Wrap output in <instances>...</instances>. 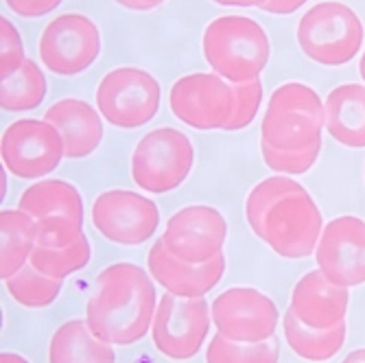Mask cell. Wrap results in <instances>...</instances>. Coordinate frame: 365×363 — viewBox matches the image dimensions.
<instances>
[{"mask_svg": "<svg viewBox=\"0 0 365 363\" xmlns=\"http://www.w3.org/2000/svg\"><path fill=\"white\" fill-rule=\"evenodd\" d=\"M322 149H307V151H274L269 147H260L264 164L282 175H302L317 162Z\"/></svg>", "mask_w": 365, "mask_h": 363, "instance_id": "obj_29", "label": "cell"}, {"mask_svg": "<svg viewBox=\"0 0 365 363\" xmlns=\"http://www.w3.org/2000/svg\"><path fill=\"white\" fill-rule=\"evenodd\" d=\"M0 363H29L24 357L16 354V352H3L0 354Z\"/></svg>", "mask_w": 365, "mask_h": 363, "instance_id": "obj_36", "label": "cell"}, {"mask_svg": "<svg viewBox=\"0 0 365 363\" xmlns=\"http://www.w3.org/2000/svg\"><path fill=\"white\" fill-rule=\"evenodd\" d=\"M202 48L212 73L230 83L258 79L272 57L267 31L245 16L215 18L204 31Z\"/></svg>", "mask_w": 365, "mask_h": 363, "instance_id": "obj_4", "label": "cell"}, {"mask_svg": "<svg viewBox=\"0 0 365 363\" xmlns=\"http://www.w3.org/2000/svg\"><path fill=\"white\" fill-rule=\"evenodd\" d=\"M217 333L232 342L260 344L274 337L278 309L272 298L254 287H232L210 305Z\"/></svg>", "mask_w": 365, "mask_h": 363, "instance_id": "obj_13", "label": "cell"}, {"mask_svg": "<svg viewBox=\"0 0 365 363\" xmlns=\"http://www.w3.org/2000/svg\"><path fill=\"white\" fill-rule=\"evenodd\" d=\"M46 77L33 59H24L20 68L3 77L0 90V108L5 112H31L42 106L46 96Z\"/></svg>", "mask_w": 365, "mask_h": 363, "instance_id": "obj_24", "label": "cell"}, {"mask_svg": "<svg viewBox=\"0 0 365 363\" xmlns=\"http://www.w3.org/2000/svg\"><path fill=\"white\" fill-rule=\"evenodd\" d=\"M363 22L344 3L326 0L311 7L297 22V44L322 66H344L356 57L363 44Z\"/></svg>", "mask_w": 365, "mask_h": 363, "instance_id": "obj_5", "label": "cell"}, {"mask_svg": "<svg viewBox=\"0 0 365 363\" xmlns=\"http://www.w3.org/2000/svg\"><path fill=\"white\" fill-rule=\"evenodd\" d=\"M92 258V250H90V243L86 239V235H81L75 243L66 245V247H42V245H36L33 250L29 262L38 272L51 276V278H57V280H63L68 278L71 274H77L81 272Z\"/></svg>", "mask_w": 365, "mask_h": 363, "instance_id": "obj_26", "label": "cell"}, {"mask_svg": "<svg viewBox=\"0 0 365 363\" xmlns=\"http://www.w3.org/2000/svg\"><path fill=\"white\" fill-rule=\"evenodd\" d=\"M44 121L61 134L66 158L71 160L88 158L103 140L101 114L81 98H59L44 112Z\"/></svg>", "mask_w": 365, "mask_h": 363, "instance_id": "obj_19", "label": "cell"}, {"mask_svg": "<svg viewBox=\"0 0 365 363\" xmlns=\"http://www.w3.org/2000/svg\"><path fill=\"white\" fill-rule=\"evenodd\" d=\"M162 90L158 79L136 66L110 71L96 86V110L118 129H138L160 110Z\"/></svg>", "mask_w": 365, "mask_h": 363, "instance_id": "obj_8", "label": "cell"}, {"mask_svg": "<svg viewBox=\"0 0 365 363\" xmlns=\"http://www.w3.org/2000/svg\"><path fill=\"white\" fill-rule=\"evenodd\" d=\"M120 7L125 9H131V11H151L155 7H160L162 3H167V0H114Z\"/></svg>", "mask_w": 365, "mask_h": 363, "instance_id": "obj_33", "label": "cell"}, {"mask_svg": "<svg viewBox=\"0 0 365 363\" xmlns=\"http://www.w3.org/2000/svg\"><path fill=\"white\" fill-rule=\"evenodd\" d=\"M61 282L63 280L51 278L38 272L31 262H26L20 272H16L11 278L5 280V287H7V293L20 307L44 309V307H51L59 298Z\"/></svg>", "mask_w": 365, "mask_h": 363, "instance_id": "obj_25", "label": "cell"}, {"mask_svg": "<svg viewBox=\"0 0 365 363\" xmlns=\"http://www.w3.org/2000/svg\"><path fill=\"white\" fill-rule=\"evenodd\" d=\"M282 326L289 348L304 361H328L346 344V322H339L333 328H311L297 319L289 309L284 313Z\"/></svg>", "mask_w": 365, "mask_h": 363, "instance_id": "obj_22", "label": "cell"}, {"mask_svg": "<svg viewBox=\"0 0 365 363\" xmlns=\"http://www.w3.org/2000/svg\"><path fill=\"white\" fill-rule=\"evenodd\" d=\"M359 73H361V79L365 81V51H363V55L359 59Z\"/></svg>", "mask_w": 365, "mask_h": 363, "instance_id": "obj_37", "label": "cell"}, {"mask_svg": "<svg viewBox=\"0 0 365 363\" xmlns=\"http://www.w3.org/2000/svg\"><path fill=\"white\" fill-rule=\"evenodd\" d=\"M147 267L151 278L169 293L180 298H204L223 278L225 256L219 254L208 262H186L173 256L160 237L149 250Z\"/></svg>", "mask_w": 365, "mask_h": 363, "instance_id": "obj_17", "label": "cell"}, {"mask_svg": "<svg viewBox=\"0 0 365 363\" xmlns=\"http://www.w3.org/2000/svg\"><path fill=\"white\" fill-rule=\"evenodd\" d=\"M252 232L282 258H307L322 237V213L309 190L287 175L258 182L245 200Z\"/></svg>", "mask_w": 365, "mask_h": 363, "instance_id": "obj_1", "label": "cell"}, {"mask_svg": "<svg viewBox=\"0 0 365 363\" xmlns=\"http://www.w3.org/2000/svg\"><path fill=\"white\" fill-rule=\"evenodd\" d=\"M217 5H223V7H264L267 0H212Z\"/></svg>", "mask_w": 365, "mask_h": 363, "instance_id": "obj_34", "label": "cell"}, {"mask_svg": "<svg viewBox=\"0 0 365 363\" xmlns=\"http://www.w3.org/2000/svg\"><path fill=\"white\" fill-rule=\"evenodd\" d=\"M315 260L319 272L341 287L365 282V221L344 215L330 221L319 237Z\"/></svg>", "mask_w": 365, "mask_h": 363, "instance_id": "obj_15", "label": "cell"}, {"mask_svg": "<svg viewBox=\"0 0 365 363\" xmlns=\"http://www.w3.org/2000/svg\"><path fill=\"white\" fill-rule=\"evenodd\" d=\"M307 3L309 0H267L262 9L274 16H289V14H295L300 7H304Z\"/></svg>", "mask_w": 365, "mask_h": 363, "instance_id": "obj_32", "label": "cell"}, {"mask_svg": "<svg viewBox=\"0 0 365 363\" xmlns=\"http://www.w3.org/2000/svg\"><path fill=\"white\" fill-rule=\"evenodd\" d=\"M278 352L274 337L260 344H243L217 333L206 348V363H278Z\"/></svg>", "mask_w": 365, "mask_h": 363, "instance_id": "obj_27", "label": "cell"}, {"mask_svg": "<svg viewBox=\"0 0 365 363\" xmlns=\"http://www.w3.org/2000/svg\"><path fill=\"white\" fill-rule=\"evenodd\" d=\"M155 287L134 262H116L96 276L86 307L90 331L110 346L138 344L155 317Z\"/></svg>", "mask_w": 365, "mask_h": 363, "instance_id": "obj_2", "label": "cell"}, {"mask_svg": "<svg viewBox=\"0 0 365 363\" xmlns=\"http://www.w3.org/2000/svg\"><path fill=\"white\" fill-rule=\"evenodd\" d=\"M18 208L36 221V241L42 247H66L83 235V202L79 190L63 180L29 186Z\"/></svg>", "mask_w": 365, "mask_h": 363, "instance_id": "obj_7", "label": "cell"}, {"mask_svg": "<svg viewBox=\"0 0 365 363\" xmlns=\"http://www.w3.org/2000/svg\"><path fill=\"white\" fill-rule=\"evenodd\" d=\"M0 48H3V53H0V75L9 77L20 68L26 57L18 29L5 16L0 18Z\"/></svg>", "mask_w": 365, "mask_h": 363, "instance_id": "obj_30", "label": "cell"}, {"mask_svg": "<svg viewBox=\"0 0 365 363\" xmlns=\"http://www.w3.org/2000/svg\"><path fill=\"white\" fill-rule=\"evenodd\" d=\"M0 155L5 169L16 178L40 180L59 167L61 158H66V149L61 134L51 123L20 118L5 129Z\"/></svg>", "mask_w": 365, "mask_h": 363, "instance_id": "obj_12", "label": "cell"}, {"mask_svg": "<svg viewBox=\"0 0 365 363\" xmlns=\"http://www.w3.org/2000/svg\"><path fill=\"white\" fill-rule=\"evenodd\" d=\"M212 324L210 305L204 298H180L167 293L158 302L151 324L155 348L173 361L197 357Z\"/></svg>", "mask_w": 365, "mask_h": 363, "instance_id": "obj_9", "label": "cell"}, {"mask_svg": "<svg viewBox=\"0 0 365 363\" xmlns=\"http://www.w3.org/2000/svg\"><path fill=\"white\" fill-rule=\"evenodd\" d=\"M7 7L22 18H40L57 9L63 0H5Z\"/></svg>", "mask_w": 365, "mask_h": 363, "instance_id": "obj_31", "label": "cell"}, {"mask_svg": "<svg viewBox=\"0 0 365 363\" xmlns=\"http://www.w3.org/2000/svg\"><path fill=\"white\" fill-rule=\"evenodd\" d=\"M169 106L184 125L210 131L227 129L235 116V90L217 73H190L180 77L169 92Z\"/></svg>", "mask_w": 365, "mask_h": 363, "instance_id": "obj_11", "label": "cell"}, {"mask_svg": "<svg viewBox=\"0 0 365 363\" xmlns=\"http://www.w3.org/2000/svg\"><path fill=\"white\" fill-rule=\"evenodd\" d=\"M40 61L57 77L86 73L101 53V33L83 14H63L51 20L40 36Z\"/></svg>", "mask_w": 365, "mask_h": 363, "instance_id": "obj_10", "label": "cell"}, {"mask_svg": "<svg viewBox=\"0 0 365 363\" xmlns=\"http://www.w3.org/2000/svg\"><path fill=\"white\" fill-rule=\"evenodd\" d=\"M235 90V116H232L230 125L225 131H239L245 129L258 114L260 103H262V83L260 79L243 81V83H232Z\"/></svg>", "mask_w": 365, "mask_h": 363, "instance_id": "obj_28", "label": "cell"}, {"mask_svg": "<svg viewBox=\"0 0 365 363\" xmlns=\"http://www.w3.org/2000/svg\"><path fill=\"white\" fill-rule=\"evenodd\" d=\"M92 225L118 245H143L160 225L158 206L134 190H106L92 204Z\"/></svg>", "mask_w": 365, "mask_h": 363, "instance_id": "obj_14", "label": "cell"}, {"mask_svg": "<svg viewBox=\"0 0 365 363\" xmlns=\"http://www.w3.org/2000/svg\"><path fill=\"white\" fill-rule=\"evenodd\" d=\"M48 363H116V354L110 344L90 331L86 319H71L55 331Z\"/></svg>", "mask_w": 365, "mask_h": 363, "instance_id": "obj_21", "label": "cell"}, {"mask_svg": "<svg viewBox=\"0 0 365 363\" xmlns=\"http://www.w3.org/2000/svg\"><path fill=\"white\" fill-rule=\"evenodd\" d=\"M225 237L227 223L217 208L186 206L169 217L162 241L180 260L208 262L221 254Z\"/></svg>", "mask_w": 365, "mask_h": 363, "instance_id": "obj_16", "label": "cell"}, {"mask_svg": "<svg viewBox=\"0 0 365 363\" xmlns=\"http://www.w3.org/2000/svg\"><path fill=\"white\" fill-rule=\"evenodd\" d=\"M341 363H365V348H359V350H352Z\"/></svg>", "mask_w": 365, "mask_h": 363, "instance_id": "obj_35", "label": "cell"}, {"mask_svg": "<svg viewBox=\"0 0 365 363\" xmlns=\"http://www.w3.org/2000/svg\"><path fill=\"white\" fill-rule=\"evenodd\" d=\"M192 164L195 149L184 131L158 127L145 134L131 153V180L145 193H171L186 182Z\"/></svg>", "mask_w": 365, "mask_h": 363, "instance_id": "obj_6", "label": "cell"}, {"mask_svg": "<svg viewBox=\"0 0 365 363\" xmlns=\"http://www.w3.org/2000/svg\"><path fill=\"white\" fill-rule=\"evenodd\" d=\"M348 287L328 280L319 270L297 280L291 293V311L311 328H333L348 311Z\"/></svg>", "mask_w": 365, "mask_h": 363, "instance_id": "obj_18", "label": "cell"}, {"mask_svg": "<svg viewBox=\"0 0 365 363\" xmlns=\"http://www.w3.org/2000/svg\"><path fill=\"white\" fill-rule=\"evenodd\" d=\"M326 110L319 94L307 83H282L272 96L260 125V147L274 151L322 149Z\"/></svg>", "mask_w": 365, "mask_h": 363, "instance_id": "obj_3", "label": "cell"}, {"mask_svg": "<svg viewBox=\"0 0 365 363\" xmlns=\"http://www.w3.org/2000/svg\"><path fill=\"white\" fill-rule=\"evenodd\" d=\"M326 131L348 149L365 147V86L344 83L326 96Z\"/></svg>", "mask_w": 365, "mask_h": 363, "instance_id": "obj_20", "label": "cell"}, {"mask_svg": "<svg viewBox=\"0 0 365 363\" xmlns=\"http://www.w3.org/2000/svg\"><path fill=\"white\" fill-rule=\"evenodd\" d=\"M36 235H38L36 221L20 208L0 213V237H3V247H0V278L7 280L26 265L33 250L38 245Z\"/></svg>", "mask_w": 365, "mask_h": 363, "instance_id": "obj_23", "label": "cell"}]
</instances>
